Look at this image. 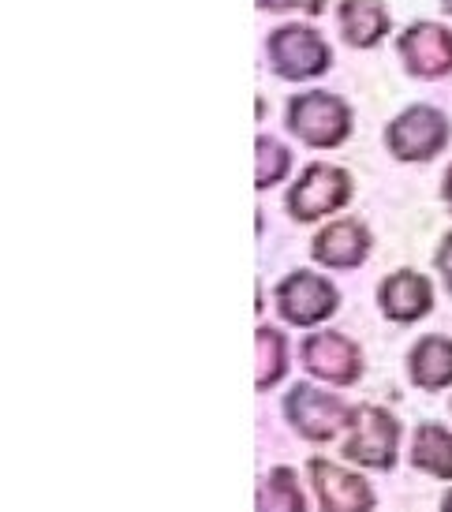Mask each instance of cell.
Here are the masks:
<instances>
[{"mask_svg": "<svg viewBox=\"0 0 452 512\" xmlns=\"http://www.w3.org/2000/svg\"><path fill=\"white\" fill-rule=\"evenodd\" d=\"M438 4H441V12H445L452 19V0H438Z\"/></svg>", "mask_w": 452, "mask_h": 512, "instance_id": "cell-23", "label": "cell"}, {"mask_svg": "<svg viewBox=\"0 0 452 512\" xmlns=\"http://www.w3.org/2000/svg\"><path fill=\"white\" fill-rule=\"evenodd\" d=\"M299 356H303L307 374L322 378V382L352 385V382H359V374H363V352H359V344H355L352 337H344L340 329L307 333L303 344H299Z\"/></svg>", "mask_w": 452, "mask_h": 512, "instance_id": "cell-9", "label": "cell"}, {"mask_svg": "<svg viewBox=\"0 0 452 512\" xmlns=\"http://www.w3.org/2000/svg\"><path fill=\"white\" fill-rule=\"evenodd\" d=\"M284 419L307 441H329L337 430H348L352 408L337 393H325V389H314L311 382H299L284 393Z\"/></svg>", "mask_w": 452, "mask_h": 512, "instance_id": "cell-8", "label": "cell"}, {"mask_svg": "<svg viewBox=\"0 0 452 512\" xmlns=\"http://www.w3.org/2000/svg\"><path fill=\"white\" fill-rule=\"evenodd\" d=\"M378 307L389 322L411 326L434 311V281L419 270H396L378 285Z\"/></svg>", "mask_w": 452, "mask_h": 512, "instance_id": "cell-12", "label": "cell"}, {"mask_svg": "<svg viewBox=\"0 0 452 512\" xmlns=\"http://www.w3.org/2000/svg\"><path fill=\"white\" fill-rule=\"evenodd\" d=\"M262 12L273 15H288V12H307V15H322L329 0H255Z\"/></svg>", "mask_w": 452, "mask_h": 512, "instance_id": "cell-19", "label": "cell"}, {"mask_svg": "<svg viewBox=\"0 0 452 512\" xmlns=\"http://www.w3.org/2000/svg\"><path fill=\"white\" fill-rule=\"evenodd\" d=\"M255 157H258V191H269V187H277L292 172V150L281 143V139H273V135H258L255 139Z\"/></svg>", "mask_w": 452, "mask_h": 512, "instance_id": "cell-18", "label": "cell"}, {"mask_svg": "<svg viewBox=\"0 0 452 512\" xmlns=\"http://www.w3.org/2000/svg\"><path fill=\"white\" fill-rule=\"evenodd\" d=\"M269 72L288 83H307L333 68V45L311 23H281L266 38Z\"/></svg>", "mask_w": 452, "mask_h": 512, "instance_id": "cell-2", "label": "cell"}, {"mask_svg": "<svg viewBox=\"0 0 452 512\" xmlns=\"http://www.w3.org/2000/svg\"><path fill=\"white\" fill-rule=\"evenodd\" d=\"M452 139V120L434 105H408L404 113H396L385 128V150L396 157V161H408V165H419V161H434V157L449 146Z\"/></svg>", "mask_w": 452, "mask_h": 512, "instance_id": "cell-4", "label": "cell"}, {"mask_svg": "<svg viewBox=\"0 0 452 512\" xmlns=\"http://www.w3.org/2000/svg\"><path fill=\"white\" fill-rule=\"evenodd\" d=\"M355 195L352 172L333 165V161H314L299 172V180L284 195V210L299 225L322 221L329 214H340Z\"/></svg>", "mask_w": 452, "mask_h": 512, "instance_id": "cell-3", "label": "cell"}, {"mask_svg": "<svg viewBox=\"0 0 452 512\" xmlns=\"http://www.w3.org/2000/svg\"><path fill=\"white\" fill-rule=\"evenodd\" d=\"M434 270L441 273V281H445V288H449V296H452V232L441 236L438 251H434Z\"/></svg>", "mask_w": 452, "mask_h": 512, "instance_id": "cell-20", "label": "cell"}, {"mask_svg": "<svg viewBox=\"0 0 452 512\" xmlns=\"http://www.w3.org/2000/svg\"><path fill=\"white\" fill-rule=\"evenodd\" d=\"M273 303L288 326H318L325 318H333L340 307V288L311 270L284 273L273 288Z\"/></svg>", "mask_w": 452, "mask_h": 512, "instance_id": "cell-6", "label": "cell"}, {"mask_svg": "<svg viewBox=\"0 0 452 512\" xmlns=\"http://www.w3.org/2000/svg\"><path fill=\"white\" fill-rule=\"evenodd\" d=\"M288 374V337L273 326H258V393H269Z\"/></svg>", "mask_w": 452, "mask_h": 512, "instance_id": "cell-17", "label": "cell"}, {"mask_svg": "<svg viewBox=\"0 0 452 512\" xmlns=\"http://www.w3.org/2000/svg\"><path fill=\"white\" fill-rule=\"evenodd\" d=\"M411 464L434 479H452V430L441 423H423L411 438Z\"/></svg>", "mask_w": 452, "mask_h": 512, "instance_id": "cell-15", "label": "cell"}, {"mask_svg": "<svg viewBox=\"0 0 452 512\" xmlns=\"http://www.w3.org/2000/svg\"><path fill=\"white\" fill-rule=\"evenodd\" d=\"M441 512H452V490L445 494V498H441Z\"/></svg>", "mask_w": 452, "mask_h": 512, "instance_id": "cell-22", "label": "cell"}, {"mask_svg": "<svg viewBox=\"0 0 452 512\" xmlns=\"http://www.w3.org/2000/svg\"><path fill=\"white\" fill-rule=\"evenodd\" d=\"M337 23L344 45H352V49H374L393 30V15L385 8V0H340Z\"/></svg>", "mask_w": 452, "mask_h": 512, "instance_id": "cell-13", "label": "cell"}, {"mask_svg": "<svg viewBox=\"0 0 452 512\" xmlns=\"http://www.w3.org/2000/svg\"><path fill=\"white\" fill-rule=\"evenodd\" d=\"M441 199H445V206H449V217H452V165L445 169V176H441Z\"/></svg>", "mask_w": 452, "mask_h": 512, "instance_id": "cell-21", "label": "cell"}, {"mask_svg": "<svg viewBox=\"0 0 452 512\" xmlns=\"http://www.w3.org/2000/svg\"><path fill=\"white\" fill-rule=\"evenodd\" d=\"M370 247H374V236H370L367 221L337 217L322 232H314L311 258L318 266H325V270H359L370 258Z\"/></svg>", "mask_w": 452, "mask_h": 512, "instance_id": "cell-10", "label": "cell"}, {"mask_svg": "<svg viewBox=\"0 0 452 512\" xmlns=\"http://www.w3.org/2000/svg\"><path fill=\"white\" fill-rule=\"evenodd\" d=\"M408 378L426 393H441L452 385V337L426 333L411 344L408 352Z\"/></svg>", "mask_w": 452, "mask_h": 512, "instance_id": "cell-14", "label": "cell"}, {"mask_svg": "<svg viewBox=\"0 0 452 512\" xmlns=\"http://www.w3.org/2000/svg\"><path fill=\"white\" fill-rule=\"evenodd\" d=\"M400 453V423L393 412L378 404H359L348 419V438H344V460H355L363 468L389 471Z\"/></svg>", "mask_w": 452, "mask_h": 512, "instance_id": "cell-5", "label": "cell"}, {"mask_svg": "<svg viewBox=\"0 0 452 512\" xmlns=\"http://www.w3.org/2000/svg\"><path fill=\"white\" fill-rule=\"evenodd\" d=\"M311 471L314 494H318V509L322 512H370L374 509V490L363 475L344 471L340 464L325 460V456H311L307 460Z\"/></svg>", "mask_w": 452, "mask_h": 512, "instance_id": "cell-11", "label": "cell"}, {"mask_svg": "<svg viewBox=\"0 0 452 512\" xmlns=\"http://www.w3.org/2000/svg\"><path fill=\"white\" fill-rule=\"evenodd\" d=\"M396 57L411 79H445L452 75V27L415 19L396 34Z\"/></svg>", "mask_w": 452, "mask_h": 512, "instance_id": "cell-7", "label": "cell"}, {"mask_svg": "<svg viewBox=\"0 0 452 512\" xmlns=\"http://www.w3.org/2000/svg\"><path fill=\"white\" fill-rule=\"evenodd\" d=\"M284 128L314 150H337L340 143L352 139L355 113L333 90H303L284 105Z\"/></svg>", "mask_w": 452, "mask_h": 512, "instance_id": "cell-1", "label": "cell"}, {"mask_svg": "<svg viewBox=\"0 0 452 512\" xmlns=\"http://www.w3.org/2000/svg\"><path fill=\"white\" fill-rule=\"evenodd\" d=\"M258 512H307L303 501V486H299L292 468H273L258 483Z\"/></svg>", "mask_w": 452, "mask_h": 512, "instance_id": "cell-16", "label": "cell"}]
</instances>
